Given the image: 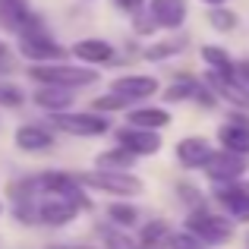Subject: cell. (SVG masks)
<instances>
[{"instance_id":"cell-3","label":"cell","mask_w":249,"mask_h":249,"mask_svg":"<svg viewBox=\"0 0 249 249\" xmlns=\"http://www.w3.org/2000/svg\"><path fill=\"white\" fill-rule=\"evenodd\" d=\"M186 231H193L196 237L205 240V243H224V240L233 237L231 221H227V218H218V214H212V212H202V208H196V212L189 214Z\"/></svg>"},{"instance_id":"cell-8","label":"cell","mask_w":249,"mask_h":249,"mask_svg":"<svg viewBox=\"0 0 249 249\" xmlns=\"http://www.w3.org/2000/svg\"><path fill=\"white\" fill-rule=\"evenodd\" d=\"M218 202L227 208V214L246 221L249 218V183H240V180H227V183H218L214 189Z\"/></svg>"},{"instance_id":"cell-17","label":"cell","mask_w":249,"mask_h":249,"mask_svg":"<svg viewBox=\"0 0 249 249\" xmlns=\"http://www.w3.org/2000/svg\"><path fill=\"white\" fill-rule=\"evenodd\" d=\"M16 145L22 152H44V148L54 145V136L44 126H19L16 129Z\"/></svg>"},{"instance_id":"cell-21","label":"cell","mask_w":249,"mask_h":249,"mask_svg":"<svg viewBox=\"0 0 249 249\" xmlns=\"http://www.w3.org/2000/svg\"><path fill=\"white\" fill-rule=\"evenodd\" d=\"M136 161V152H129L126 145L114 148V152H104L98 155V167H110V170H129Z\"/></svg>"},{"instance_id":"cell-35","label":"cell","mask_w":249,"mask_h":249,"mask_svg":"<svg viewBox=\"0 0 249 249\" xmlns=\"http://www.w3.org/2000/svg\"><path fill=\"white\" fill-rule=\"evenodd\" d=\"M205 3H224V0H205Z\"/></svg>"},{"instance_id":"cell-16","label":"cell","mask_w":249,"mask_h":249,"mask_svg":"<svg viewBox=\"0 0 249 249\" xmlns=\"http://www.w3.org/2000/svg\"><path fill=\"white\" fill-rule=\"evenodd\" d=\"M35 104L51 110V114H57V110H67L73 104V95H67V85H48L44 82V89L35 91Z\"/></svg>"},{"instance_id":"cell-24","label":"cell","mask_w":249,"mask_h":249,"mask_svg":"<svg viewBox=\"0 0 249 249\" xmlns=\"http://www.w3.org/2000/svg\"><path fill=\"white\" fill-rule=\"evenodd\" d=\"M196 91H199V82H193L189 76H183L180 82L167 85V91H164V101H186L189 95H196Z\"/></svg>"},{"instance_id":"cell-32","label":"cell","mask_w":249,"mask_h":249,"mask_svg":"<svg viewBox=\"0 0 249 249\" xmlns=\"http://www.w3.org/2000/svg\"><path fill=\"white\" fill-rule=\"evenodd\" d=\"M142 3H145V0H117V6H120V10H126V13H139Z\"/></svg>"},{"instance_id":"cell-25","label":"cell","mask_w":249,"mask_h":249,"mask_svg":"<svg viewBox=\"0 0 249 249\" xmlns=\"http://www.w3.org/2000/svg\"><path fill=\"white\" fill-rule=\"evenodd\" d=\"M208 22H212V29H218V32H231V29H237V13L214 6V10L208 13Z\"/></svg>"},{"instance_id":"cell-33","label":"cell","mask_w":249,"mask_h":249,"mask_svg":"<svg viewBox=\"0 0 249 249\" xmlns=\"http://www.w3.org/2000/svg\"><path fill=\"white\" fill-rule=\"evenodd\" d=\"M240 70H243V79L249 82V60H243V63H240Z\"/></svg>"},{"instance_id":"cell-9","label":"cell","mask_w":249,"mask_h":249,"mask_svg":"<svg viewBox=\"0 0 249 249\" xmlns=\"http://www.w3.org/2000/svg\"><path fill=\"white\" fill-rule=\"evenodd\" d=\"M79 202L76 199H67V196H48L44 202H38V221L41 224H67V221L76 218V212H79Z\"/></svg>"},{"instance_id":"cell-26","label":"cell","mask_w":249,"mask_h":249,"mask_svg":"<svg viewBox=\"0 0 249 249\" xmlns=\"http://www.w3.org/2000/svg\"><path fill=\"white\" fill-rule=\"evenodd\" d=\"M129 101H133V98H126V95H120V91H114V95H101V98H95V104H91V107L104 114V110H123Z\"/></svg>"},{"instance_id":"cell-10","label":"cell","mask_w":249,"mask_h":249,"mask_svg":"<svg viewBox=\"0 0 249 249\" xmlns=\"http://www.w3.org/2000/svg\"><path fill=\"white\" fill-rule=\"evenodd\" d=\"M117 142L120 145H126L129 152H136V155H155L161 148V139H158V133L155 129H145V126H123V129H117Z\"/></svg>"},{"instance_id":"cell-28","label":"cell","mask_w":249,"mask_h":249,"mask_svg":"<svg viewBox=\"0 0 249 249\" xmlns=\"http://www.w3.org/2000/svg\"><path fill=\"white\" fill-rule=\"evenodd\" d=\"M202 243H205V240H199L193 231H186V233H174V237H170V249H205Z\"/></svg>"},{"instance_id":"cell-15","label":"cell","mask_w":249,"mask_h":249,"mask_svg":"<svg viewBox=\"0 0 249 249\" xmlns=\"http://www.w3.org/2000/svg\"><path fill=\"white\" fill-rule=\"evenodd\" d=\"M152 16L164 29H177L186 19V0H152Z\"/></svg>"},{"instance_id":"cell-2","label":"cell","mask_w":249,"mask_h":249,"mask_svg":"<svg viewBox=\"0 0 249 249\" xmlns=\"http://www.w3.org/2000/svg\"><path fill=\"white\" fill-rule=\"evenodd\" d=\"M32 79L48 82V85H67V89H79V85H91L98 82L95 70H82V67H63V63H54V67H32Z\"/></svg>"},{"instance_id":"cell-18","label":"cell","mask_w":249,"mask_h":249,"mask_svg":"<svg viewBox=\"0 0 249 249\" xmlns=\"http://www.w3.org/2000/svg\"><path fill=\"white\" fill-rule=\"evenodd\" d=\"M73 54L85 63H104L114 57V48L107 41H101V38H82V41L73 44Z\"/></svg>"},{"instance_id":"cell-11","label":"cell","mask_w":249,"mask_h":249,"mask_svg":"<svg viewBox=\"0 0 249 249\" xmlns=\"http://www.w3.org/2000/svg\"><path fill=\"white\" fill-rule=\"evenodd\" d=\"M218 142L237 155H249V120L246 117H231L218 126Z\"/></svg>"},{"instance_id":"cell-14","label":"cell","mask_w":249,"mask_h":249,"mask_svg":"<svg viewBox=\"0 0 249 249\" xmlns=\"http://www.w3.org/2000/svg\"><path fill=\"white\" fill-rule=\"evenodd\" d=\"M208 155H212V148L202 136H186L183 142H177V158H180L183 167H202L208 161Z\"/></svg>"},{"instance_id":"cell-27","label":"cell","mask_w":249,"mask_h":249,"mask_svg":"<svg viewBox=\"0 0 249 249\" xmlns=\"http://www.w3.org/2000/svg\"><path fill=\"white\" fill-rule=\"evenodd\" d=\"M107 214L117 221V224H126V227H129V224H136V218H139V212H136L133 205H123V202L110 205V208H107Z\"/></svg>"},{"instance_id":"cell-5","label":"cell","mask_w":249,"mask_h":249,"mask_svg":"<svg viewBox=\"0 0 249 249\" xmlns=\"http://www.w3.org/2000/svg\"><path fill=\"white\" fill-rule=\"evenodd\" d=\"M205 174L212 177L214 183H227V180H240L246 170V155H237L231 148H221V152H212L205 164Z\"/></svg>"},{"instance_id":"cell-19","label":"cell","mask_w":249,"mask_h":249,"mask_svg":"<svg viewBox=\"0 0 249 249\" xmlns=\"http://www.w3.org/2000/svg\"><path fill=\"white\" fill-rule=\"evenodd\" d=\"M170 227H167V221H152V224H145L142 227V237H139V246L142 249H164L170 246Z\"/></svg>"},{"instance_id":"cell-22","label":"cell","mask_w":249,"mask_h":249,"mask_svg":"<svg viewBox=\"0 0 249 249\" xmlns=\"http://www.w3.org/2000/svg\"><path fill=\"white\" fill-rule=\"evenodd\" d=\"M202 60L208 63L212 70H218V73H237V67H233V60L227 57V51H221V48H202Z\"/></svg>"},{"instance_id":"cell-20","label":"cell","mask_w":249,"mask_h":249,"mask_svg":"<svg viewBox=\"0 0 249 249\" xmlns=\"http://www.w3.org/2000/svg\"><path fill=\"white\" fill-rule=\"evenodd\" d=\"M129 123H133V126H145V129H164L170 123V117H167V110H161V107H142V110H133V114H129Z\"/></svg>"},{"instance_id":"cell-6","label":"cell","mask_w":249,"mask_h":249,"mask_svg":"<svg viewBox=\"0 0 249 249\" xmlns=\"http://www.w3.org/2000/svg\"><path fill=\"white\" fill-rule=\"evenodd\" d=\"M54 126L70 133V136H101L110 129V123L104 117H95V114H63V110H57Z\"/></svg>"},{"instance_id":"cell-29","label":"cell","mask_w":249,"mask_h":249,"mask_svg":"<svg viewBox=\"0 0 249 249\" xmlns=\"http://www.w3.org/2000/svg\"><path fill=\"white\" fill-rule=\"evenodd\" d=\"M104 243H107V249H142L139 243H133L126 233H117V231H104Z\"/></svg>"},{"instance_id":"cell-31","label":"cell","mask_w":249,"mask_h":249,"mask_svg":"<svg viewBox=\"0 0 249 249\" xmlns=\"http://www.w3.org/2000/svg\"><path fill=\"white\" fill-rule=\"evenodd\" d=\"M133 29L139 32V35H152L155 29H158V19L152 16V10L145 13V16H136V22H133Z\"/></svg>"},{"instance_id":"cell-7","label":"cell","mask_w":249,"mask_h":249,"mask_svg":"<svg viewBox=\"0 0 249 249\" xmlns=\"http://www.w3.org/2000/svg\"><path fill=\"white\" fill-rule=\"evenodd\" d=\"M38 16L29 10V3L25 0H0V29L13 32V35H22V32L35 29Z\"/></svg>"},{"instance_id":"cell-23","label":"cell","mask_w":249,"mask_h":249,"mask_svg":"<svg viewBox=\"0 0 249 249\" xmlns=\"http://www.w3.org/2000/svg\"><path fill=\"white\" fill-rule=\"evenodd\" d=\"M183 48H186L183 38H167V41H161V44H152V48L145 51V57L148 60H164V57H170V54H180Z\"/></svg>"},{"instance_id":"cell-30","label":"cell","mask_w":249,"mask_h":249,"mask_svg":"<svg viewBox=\"0 0 249 249\" xmlns=\"http://www.w3.org/2000/svg\"><path fill=\"white\" fill-rule=\"evenodd\" d=\"M0 104H6V107L22 104V91H19L16 85H0Z\"/></svg>"},{"instance_id":"cell-13","label":"cell","mask_w":249,"mask_h":249,"mask_svg":"<svg viewBox=\"0 0 249 249\" xmlns=\"http://www.w3.org/2000/svg\"><path fill=\"white\" fill-rule=\"evenodd\" d=\"M110 91H120L133 101H142V98H152L158 91V79L155 76H120L110 82Z\"/></svg>"},{"instance_id":"cell-4","label":"cell","mask_w":249,"mask_h":249,"mask_svg":"<svg viewBox=\"0 0 249 249\" xmlns=\"http://www.w3.org/2000/svg\"><path fill=\"white\" fill-rule=\"evenodd\" d=\"M19 38H22V41H19V51H22V57H29V60H60L63 57V48L41 29V25L22 32Z\"/></svg>"},{"instance_id":"cell-34","label":"cell","mask_w":249,"mask_h":249,"mask_svg":"<svg viewBox=\"0 0 249 249\" xmlns=\"http://www.w3.org/2000/svg\"><path fill=\"white\" fill-rule=\"evenodd\" d=\"M0 57H6V44L3 41H0Z\"/></svg>"},{"instance_id":"cell-1","label":"cell","mask_w":249,"mask_h":249,"mask_svg":"<svg viewBox=\"0 0 249 249\" xmlns=\"http://www.w3.org/2000/svg\"><path fill=\"white\" fill-rule=\"evenodd\" d=\"M79 183H82V186H91V189L114 193V196H139L142 193V180H139V177L126 174V170H110V167L79 174Z\"/></svg>"},{"instance_id":"cell-36","label":"cell","mask_w":249,"mask_h":249,"mask_svg":"<svg viewBox=\"0 0 249 249\" xmlns=\"http://www.w3.org/2000/svg\"><path fill=\"white\" fill-rule=\"evenodd\" d=\"M246 249H249V237H246Z\"/></svg>"},{"instance_id":"cell-12","label":"cell","mask_w":249,"mask_h":249,"mask_svg":"<svg viewBox=\"0 0 249 249\" xmlns=\"http://www.w3.org/2000/svg\"><path fill=\"white\" fill-rule=\"evenodd\" d=\"M205 82L212 85V89L218 91L221 98H227L231 104H237V107L249 110V91H246V89H243V85H240L237 79H233V73H218V70H212Z\"/></svg>"}]
</instances>
